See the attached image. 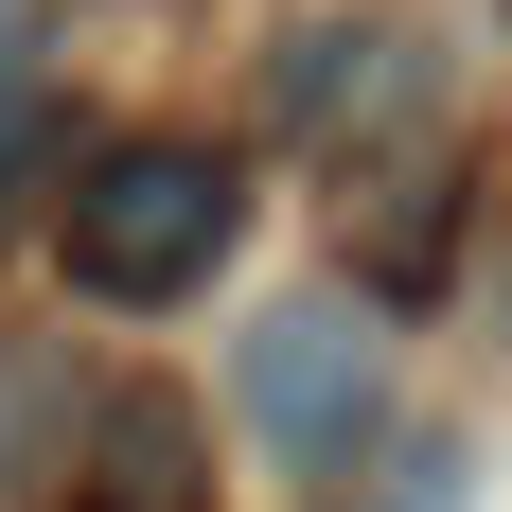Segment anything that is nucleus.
<instances>
[{"instance_id": "1", "label": "nucleus", "mask_w": 512, "mask_h": 512, "mask_svg": "<svg viewBox=\"0 0 512 512\" xmlns=\"http://www.w3.org/2000/svg\"><path fill=\"white\" fill-rule=\"evenodd\" d=\"M230 230H248V177H230V142H106L89 177L53 195V265H71L106 318L195 301L212 265H230Z\"/></svg>"}, {"instance_id": "2", "label": "nucleus", "mask_w": 512, "mask_h": 512, "mask_svg": "<svg viewBox=\"0 0 512 512\" xmlns=\"http://www.w3.org/2000/svg\"><path fill=\"white\" fill-rule=\"evenodd\" d=\"M230 407H248V442L283 477H354L371 424H389V336L354 301H265L230 336Z\"/></svg>"}, {"instance_id": "3", "label": "nucleus", "mask_w": 512, "mask_h": 512, "mask_svg": "<svg viewBox=\"0 0 512 512\" xmlns=\"http://www.w3.org/2000/svg\"><path fill=\"white\" fill-rule=\"evenodd\" d=\"M371 89H407V36H371V18H318L301 53H265V124L283 142H336Z\"/></svg>"}, {"instance_id": "4", "label": "nucleus", "mask_w": 512, "mask_h": 512, "mask_svg": "<svg viewBox=\"0 0 512 512\" xmlns=\"http://www.w3.org/2000/svg\"><path fill=\"white\" fill-rule=\"evenodd\" d=\"M89 460H106V512H195L212 495V477H195V407H159V389L89 424Z\"/></svg>"}, {"instance_id": "5", "label": "nucleus", "mask_w": 512, "mask_h": 512, "mask_svg": "<svg viewBox=\"0 0 512 512\" xmlns=\"http://www.w3.org/2000/svg\"><path fill=\"white\" fill-rule=\"evenodd\" d=\"M53 159H71V106H53L36 71H18V53H0V230H18V212L53 195Z\"/></svg>"}, {"instance_id": "6", "label": "nucleus", "mask_w": 512, "mask_h": 512, "mask_svg": "<svg viewBox=\"0 0 512 512\" xmlns=\"http://www.w3.org/2000/svg\"><path fill=\"white\" fill-rule=\"evenodd\" d=\"M389 512H477V460H460V442H424V460H407V495H389Z\"/></svg>"}]
</instances>
